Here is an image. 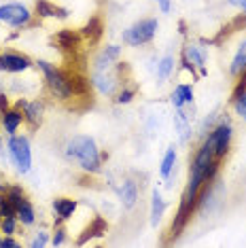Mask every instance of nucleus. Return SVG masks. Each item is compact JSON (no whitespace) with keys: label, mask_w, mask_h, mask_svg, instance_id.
I'll return each mask as SVG.
<instances>
[{"label":"nucleus","mask_w":246,"mask_h":248,"mask_svg":"<svg viewBox=\"0 0 246 248\" xmlns=\"http://www.w3.org/2000/svg\"><path fill=\"white\" fill-rule=\"evenodd\" d=\"M0 248H2V231H0Z\"/></svg>","instance_id":"nucleus-38"},{"label":"nucleus","mask_w":246,"mask_h":248,"mask_svg":"<svg viewBox=\"0 0 246 248\" xmlns=\"http://www.w3.org/2000/svg\"><path fill=\"white\" fill-rule=\"evenodd\" d=\"M174 127L178 132V138L181 142H189V136H191V123H189V117L184 108H178L176 115H174Z\"/></svg>","instance_id":"nucleus-22"},{"label":"nucleus","mask_w":246,"mask_h":248,"mask_svg":"<svg viewBox=\"0 0 246 248\" xmlns=\"http://www.w3.org/2000/svg\"><path fill=\"white\" fill-rule=\"evenodd\" d=\"M17 221L21 223V227H32L36 223V210L28 197H24L17 204Z\"/></svg>","instance_id":"nucleus-20"},{"label":"nucleus","mask_w":246,"mask_h":248,"mask_svg":"<svg viewBox=\"0 0 246 248\" xmlns=\"http://www.w3.org/2000/svg\"><path fill=\"white\" fill-rule=\"evenodd\" d=\"M34 66V62L28 58L26 53L19 51H0V72H7V75H21V72L30 70Z\"/></svg>","instance_id":"nucleus-8"},{"label":"nucleus","mask_w":246,"mask_h":248,"mask_svg":"<svg viewBox=\"0 0 246 248\" xmlns=\"http://www.w3.org/2000/svg\"><path fill=\"white\" fill-rule=\"evenodd\" d=\"M7 108H11V100H9V93L4 89H0V112H4Z\"/></svg>","instance_id":"nucleus-34"},{"label":"nucleus","mask_w":246,"mask_h":248,"mask_svg":"<svg viewBox=\"0 0 246 248\" xmlns=\"http://www.w3.org/2000/svg\"><path fill=\"white\" fill-rule=\"evenodd\" d=\"M174 166H176V149L174 146H170V149L166 151L164 159H161V166H159V176L164 180H170L172 172H174Z\"/></svg>","instance_id":"nucleus-24"},{"label":"nucleus","mask_w":246,"mask_h":248,"mask_svg":"<svg viewBox=\"0 0 246 248\" xmlns=\"http://www.w3.org/2000/svg\"><path fill=\"white\" fill-rule=\"evenodd\" d=\"M227 4H231V7L242 9V11H244V15H246V0H227Z\"/></svg>","instance_id":"nucleus-36"},{"label":"nucleus","mask_w":246,"mask_h":248,"mask_svg":"<svg viewBox=\"0 0 246 248\" xmlns=\"http://www.w3.org/2000/svg\"><path fill=\"white\" fill-rule=\"evenodd\" d=\"M244 68H246V38L242 41V45H240V49L236 51V55H233L231 66H229V75H231V77H238Z\"/></svg>","instance_id":"nucleus-25"},{"label":"nucleus","mask_w":246,"mask_h":248,"mask_svg":"<svg viewBox=\"0 0 246 248\" xmlns=\"http://www.w3.org/2000/svg\"><path fill=\"white\" fill-rule=\"evenodd\" d=\"M51 244V233L47 229H38L34 233V238L30 240V248H45Z\"/></svg>","instance_id":"nucleus-29"},{"label":"nucleus","mask_w":246,"mask_h":248,"mask_svg":"<svg viewBox=\"0 0 246 248\" xmlns=\"http://www.w3.org/2000/svg\"><path fill=\"white\" fill-rule=\"evenodd\" d=\"M233 108H236V115L240 117V119L246 121V93L242 95V98L233 100Z\"/></svg>","instance_id":"nucleus-32"},{"label":"nucleus","mask_w":246,"mask_h":248,"mask_svg":"<svg viewBox=\"0 0 246 248\" xmlns=\"http://www.w3.org/2000/svg\"><path fill=\"white\" fill-rule=\"evenodd\" d=\"M24 112L17 106H11L4 112H0V127L4 129L7 136H13V134H19L21 125H24Z\"/></svg>","instance_id":"nucleus-12"},{"label":"nucleus","mask_w":246,"mask_h":248,"mask_svg":"<svg viewBox=\"0 0 246 248\" xmlns=\"http://www.w3.org/2000/svg\"><path fill=\"white\" fill-rule=\"evenodd\" d=\"M66 240H68L66 229L62 227V225H55V229L51 233V246H62V244H66Z\"/></svg>","instance_id":"nucleus-31"},{"label":"nucleus","mask_w":246,"mask_h":248,"mask_svg":"<svg viewBox=\"0 0 246 248\" xmlns=\"http://www.w3.org/2000/svg\"><path fill=\"white\" fill-rule=\"evenodd\" d=\"M231 136H233V129H231V123L225 117L216 123L215 127L210 129L208 138L212 140V146H215V157L216 159H225L227 151H229V144H231Z\"/></svg>","instance_id":"nucleus-6"},{"label":"nucleus","mask_w":246,"mask_h":248,"mask_svg":"<svg viewBox=\"0 0 246 248\" xmlns=\"http://www.w3.org/2000/svg\"><path fill=\"white\" fill-rule=\"evenodd\" d=\"M34 15L41 19H68V9L58 7V4L49 2V0H36Z\"/></svg>","instance_id":"nucleus-14"},{"label":"nucleus","mask_w":246,"mask_h":248,"mask_svg":"<svg viewBox=\"0 0 246 248\" xmlns=\"http://www.w3.org/2000/svg\"><path fill=\"white\" fill-rule=\"evenodd\" d=\"M7 153L9 159L17 168L19 174H28L32 170V149H30V138L26 134H13L7 140Z\"/></svg>","instance_id":"nucleus-3"},{"label":"nucleus","mask_w":246,"mask_h":248,"mask_svg":"<svg viewBox=\"0 0 246 248\" xmlns=\"http://www.w3.org/2000/svg\"><path fill=\"white\" fill-rule=\"evenodd\" d=\"M102 34H104V24H102V19H100L98 15L89 17L87 24L81 28L83 41H89V45H96L100 38H102Z\"/></svg>","instance_id":"nucleus-18"},{"label":"nucleus","mask_w":246,"mask_h":248,"mask_svg":"<svg viewBox=\"0 0 246 248\" xmlns=\"http://www.w3.org/2000/svg\"><path fill=\"white\" fill-rule=\"evenodd\" d=\"M89 81H92V87L96 89L100 95H115L117 89L121 87V78L115 75L113 68H108V70H96V68H92Z\"/></svg>","instance_id":"nucleus-7"},{"label":"nucleus","mask_w":246,"mask_h":248,"mask_svg":"<svg viewBox=\"0 0 246 248\" xmlns=\"http://www.w3.org/2000/svg\"><path fill=\"white\" fill-rule=\"evenodd\" d=\"M183 53L187 55V60L195 66V70H198L200 77L208 75V68H206V49L204 47H200V45H193V43H187L183 47Z\"/></svg>","instance_id":"nucleus-15"},{"label":"nucleus","mask_w":246,"mask_h":248,"mask_svg":"<svg viewBox=\"0 0 246 248\" xmlns=\"http://www.w3.org/2000/svg\"><path fill=\"white\" fill-rule=\"evenodd\" d=\"M21 242L15 240V235H2V248H19Z\"/></svg>","instance_id":"nucleus-33"},{"label":"nucleus","mask_w":246,"mask_h":248,"mask_svg":"<svg viewBox=\"0 0 246 248\" xmlns=\"http://www.w3.org/2000/svg\"><path fill=\"white\" fill-rule=\"evenodd\" d=\"M106 231H108V223H106L102 217H93V218H92V223L87 225L85 233H83L81 238L77 240V244H85L89 238H96V235H104Z\"/></svg>","instance_id":"nucleus-21"},{"label":"nucleus","mask_w":246,"mask_h":248,"mask_svg":"<svg viewBox=\"0 0 246 248\" xmlns=\"http://www.w3.org/2000/svg\"><path fill=\"white\" fill-rule=\"evenodd\" d=\"M193 98H195V93H193L191 83H178L170 95V102L178 110V108H184L187 104H193Z\"/></svg>","instance_id":"nucleus-17"},{"label":"nucleus","mask_w":246,"mask_h":248,"mask_svg":"<svg viewBox=\"0 0 246 248\" xmlns=\"http://www.w3.org/2000/svg\"><path fill=\"white\" fill-rule=\"evenodd\" d=\"M17 108H21L24 112V121L30 125V129H38L43 123V117H45V104L41 100H24L19 98L17 102H15Z\"/></svg>","instance_id":"nucleus-9"},{"label":"nucleus","mask_w":246,"mask_h":248,"mask_svg":"<svg viewBox=\"0 0 246 248\" xmlns=\"http://www.w3.org/2000/svg\"><path fill=\"white\" fill-rule=\"evenodd\" d=\"M51 43L60 49V51L75 55L83 43V36H81V32H75V30H60L58 34L51 38Z\"/></svg>","instance_id":"nucleus-10"},{"label":"nucleus","mask_w":246,"mask_h":248,"mask_svg":"<svg viewBox=\"0 0 246 248\" xmlns=\"http://www.w3.org/2000/svg\"><path fill=\"white\" fill-rule=\"evenodd\" d=\"M159 11L161 13H170V9H172V0H159Z\"/></svg>","instance_id":"nucleus-35"},{"label":"nucleus","mask_w":246,"mask_h":248,"mask_svg":"<svg viewBox=\"0 0 246 248\" xmlns=\"http://www.w3.org/2000/svg\"><path fill=\"white\" fill-rule=\"evenodd\" d=\"M121 58V45H106V47H102L100 51L96 53V58H93V68L96 70H108L115 66V62H119Z\"/></svg>","instance_id":"nucleus-11"},{"label":"nucleus","mask_w":246,"mask_h":248,"mask_svg":"<svg viewBox=\"0 0 246 248\" xmlns=\"http://www.w3.org/2000/svg\"><path fill=\"white\" fill-rule=\"evenodd\" d=\"M4 195H7V200L11 202V204L17 208V204L26 197V191H24L21 185H9V187L4 189Z\"/></svg>","instance_id":"nucleus-28"},{"label":"nucleus","mask_w":246,"mask_h":248,"mask_svg":"<svg viewBox=\"0 0 246 248\" xmlns=\"http://www.w3.org/2000/svg\"><path fill=\"white\" fill-rule=\"evenodd\" d=\"M19 227H21V223L17 221V217H2V223H0L2 235H17Z\"/></svg>","instance_id":"nucleus-26"},{"label":"nucleus","mask_w":246,"mask_h":248,"mask_svg":"<svg viewBox=\"0 0 246 248\" xmlns=\"http://www.w3.org/2000/svg\"><path fill=\"white\" fill-rule=\"evenodd\" d=\"M53 214H55V225H62L64 221H70L75 217L77 208H79V202L72 200V197H55L53 200Z\"/></svg>","instance_id":"nucleus-13"},{"label":"nucleus","mask_w":246,"mask_h":248,"mask_svg":"<svg viewBox=\"0 0 246 248\" xmlns=\"http://www.w3.org/2000/svg\"><path fill=\"white\" fill-rule=\"evenodd\" d=\"M159 30V21L155 17H147V19H140L136 24H132L130 28L123 30V43L130 45V47H142V45H149L151 41L155 38Z\"/></svg>","instance_id":"nucleus-4"},{"label":"nucleus","mask_w":246,"mask_h":248,"mask_svg":"<svg viewBox=\"0 0 246 248\" xmlns=\"http://www.w3.org/2000/svg\"><path fill=\"white\" fill-rule=\"evenodd\" d=\"M0 151H2V127H0Z\"/></svg>","instance_id":"nucleus-37"},{"label":"nucleus","mask_w":246,"mask_h":248,"mask_svg":"<svg viewBox=\"0 0 246 248\" xmlns=\"http://www.w3.org/2000/svg\"><path fill=\"white\" fill-rule=\"evenodd\" d=\"M155 2H159V0H155Z\"/></svg>","instance_id":"nucleus-39"},{"label":"nucleus","mask_w":246,"mask_h":248,"mask_svg":"<svg viewBox=\"0 0 246 248\" xmlns=\"http://www.w3.org/2000/svg\"><path fill=\"white\" fill-rule=\"evenodd\" d=\"M244 93H246V68L238 75V83H236L233 93H231V102H233V100H238V98H242Z\"/></svg>","instance_id":"nucleus-30"},{"label":"nucleus","mask_w":246,"mask_h":248,"mask_svg":"<svg viewBox=\"0 0 246 248\" xmlns=\"http://www.w3.org/2000/svg\"><path fill=\"white\" fill-rule=\"evenodd\" d=\"M34 66L43 72L47 92L51 93L55 100H60V102H68V100L75 98V95H72L70 77H68L66 70L58 68V66L51 64V62H47V60H38V62H34Z\"/></svg>","instance_id":"nucleus-2"},{"label":"nucleus","mask_w":246,"mask_h":248,"mask_svg":"<svg viewBox=\"0 0 246 248\" xmlns=\"http://www.w3.org/2000/svg\"><path fill=\"white\" fill-rule=\"evenodd\" d=\"M0 24L21 30V28L34 24V13L21 2H2L0 4Z\"/></svg>","instance_id":"nucleus-5"},{"label":"nucleus","mask_w":246,"mask_h":248,"mask_svg":"<svg viewBox=\"0 0 246 248\" xmlns=\"http://www.w3.org/2000/svg\"><path fill=\"white\" fill-rule=\"evenodd\" d=\"M119 200L125 210H134V206L138 204V183L132 178H125L119 187Z\"/></svg>","instance_id":"nucleus-16"},{"label":"nucleus","mask_w":246,"mask_h":248,"mask_svg":"<svg viewBox=\"0 0 246 248\" xmlns=\"http://www.w3.org/2000/svg\"><path fill=\"white\" fill-rule=\"evenodd\" d=\"M164 212H166L164 195L159 193V189H153V193H151V225H153V227H157V225L161 223Z\"/></svg>","instance_id":"nucleus-19"},{"label":"nucleus","mask_w":246,"mask_h":248,"mask_svg":"<svg viewBox=\"0 0 246 248\" xmlns=\"http://www.w3.org/2000/svg\"><path fill=\"white\" fill-rule=\"evenodd\" d=\"M174 68H176V58L172 53H166L157 64V78L159 81H168V78L174 75Z\"/></svg>","instance_id":"nucleus-23"},{"label":"nucleus","mask_w":246,"mask_h":248,"mask_svg":"<svg viewBox=\"0 0 246 248\" xmlns=\"http://www.w3.org/2000/svg\"><path fill=\"white\" fill-rule=\"evenodd\" d=\"M134 98H136V87H132V85H121L115 93L117 104H130Z\"/></svg>","instance_id":"nucleus-27"},{"label":"nucleus","mask_w":246,"mask_h":248,"mask_svg":"<svg viewBox=\"0 0 246 248\" xmlns=\"http://www.w3.org/2000/svg\"><path fill=\"white\" fill-rule=\"evenodd\" d=\"M64 155L68 161L79 163L85 174H100L102 172V153H100L96 140L87 134H77L64 146Z\"/></svg>","instance_id":"nucleus-1"}]
</instances>
